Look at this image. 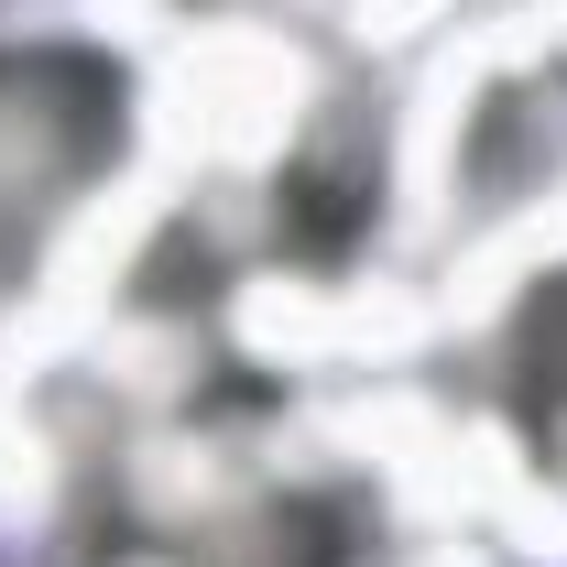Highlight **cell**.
I'll list each match as a JSON object with an SVG mask.
<instances>
[{
	"mask_svg": "<svg viewBox=\"0 0 567 567\" xmlns=\"http://www.w3.org/2000/svg\"><path fill=\"white\" fill-rule=\"evenodd\" d=\"M121 142V76L87 55H0V262Z\"/></svg>",
	"mask_w": 567,
	"mask_h": 567,
	"instance_id": "1",
	"label": "cell"
}]
</instances>
